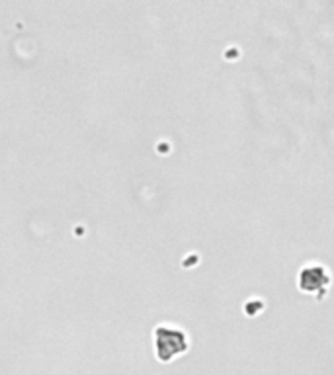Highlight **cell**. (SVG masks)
Returning a JSON list of instances; mask_svg holds the SVG:
<instances>
[{"label": "cell", "instance_id": "obj_2", "mask_svg": "<svg viewBox=\"0 0 334 375\" xmlns=\"http://www.w3.org/2000/svg\"><path fill=\"white\" fill-rule=\"evenodd\" d=\"M331 284V277L326 274V270L323 266H307L301 270V276H299V287L307 291V293H317L321 297L324 296L326 287Z\"/></svg>", "mask_w": 334, "mask_h": 375}, {"label": "cell", "instance_id": "obj_1", "mask_svg": "<svg viewBox=\"0 0 334 375\" xmlns=\"http://www.w3.org/2000/svg\"><path fill=\"white\" fill-rule=\"evenodd\" d=\"M188 350V336L178 326L160 325L155 330V352L160 362H170L174 355Z\"/></svg>", "mask_w": 334, "mask_h": 375}]
</instances>
